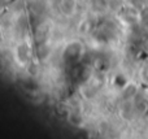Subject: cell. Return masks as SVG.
Returning a JSON list of instances; mask_svg holds the SVG:
<instances>
[{"label":"cell","mask_w":148,"mask_h":139,"mask_svg":"<svg viewBox=\"0 0 148 139\" xmlns=\"http://www.w3.org/2000/svg\"><path fill=\"white\" fill-rule=\"evenodd\" d=\"M113 82H114V85L117 86V87H120V88H125L126 86H127V79H126V78L123 77L122 74L116 75Z\"/></svg>","instance_id":"277c9868"},{"label":"cell","mask_w":148,"mask_h":139,"mask_svg":"<svg viewBox=\"0 0 148 139\" xmlns=\"http://www.w3.org/2000/svg\"><path fill=\"white\" fill-rule=\"evenodd\" d=\"M74 9H75V1L74 0H60V10L64 14H72V13H74Z\"/></svg>","instance_id":"3957f363"},{"label":"cell","mask_w":148,"mask_h":139,"mask_svg":"<svg viewBox=\"0 0 148 139\" xmlns=\"http://www.w3.org/2000/svg\"><path fill=\"white\" fill-rule=\"evenodd\" d=\"M83 51L84 48L81 42H70L66 44V47L62 51V59L68 65L73 66V65H77L81 61L82 56H83Z\"/></svg>","instance_id":"6da1fadb"},{"label":"cell","mask_w":148,"mask_h":139,"mask_svg":"<svg viewBox=\"0 0 148 139\" xmlns=\"http://www.w3.org/2000/svg\"><path fill=\"white\" fill-rule=\"evenodd\" d=\"M14 56L16 60L20 65H26L30 62L31 60V48L27 43H20L17 47H16L14 51Z\"/></svg>","instance_id":"7a4b0ae2"}]
</instances>
